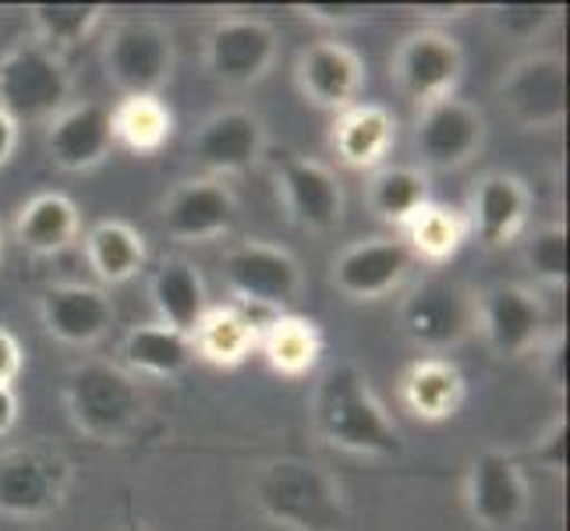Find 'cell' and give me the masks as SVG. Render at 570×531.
I'll list each match as a JSON object with an SVG mask.
<instances>
[{
    "instance_id": "13",
    "label": "cell",
    "mask_w": 570,
    "mask_h": 531,
    "mask_svg": "<svg viewBox=\"0 0 570 531\" xmlns=\"http://www.w3.org/2000/svg\"><path fill=\"white\" fill-rule=\"evenodd\" d=\"M546 302L528 284H493L475 294V330L500 358H524L546 341Z\"/></svg>"
},
{
    "instance_id": "16",
    "label": "cell",
    "mask_w": 570,
    "mask_h": 531,
    "mask_svg": "<svg viewBox=\"0 0 570 531\" xmlns=\"http://www.w3.org/2000/svg\"><path fill=\"white\" fill-rule=\"evenodd\" d=\"M415 266V255L401 238H365L333 255L330 284L347 302H380L401 291Z\"/></svg>"
},
{
    "instance_id": "12",
    "label": "cell",
    "mask_w": 570,
    "mask_h": 531,
    "mask_svg": "<svg viewBox=\"0 0 570 531\" xmlns=\"http://www.w3.org/2000/svg\"><path fill=\"white\" fill-rule=\"evenodd\" d=\"M532 503V489L518 458L507 450H482L471 458L464 475L468 518L482 531H514Z\"/></svg>"
},
{
    "instance_id": "1",
    "label": "cell",
    "mask_w": 570,
    "mask_h": 531,
    "mask_svg": "<svg viewBox=\"0 0 570 531\" xmlns=\"http://www.w3.org/2000/svg\"><path fill=\"white\" fill-rule=\"evenodd\" d=\"M312 425L330 446L355 458H397L404 450L401 429L386 415L376 390L358 365H333L312 393Z\"/></svg>"
},
{
    "instance_id": "42",
    "label": "cell",
    "mask_w": 570,
    "mask_h": 531,
    "mask_svg": "<svg viewBox=\"0 0 570 531\" xmlns=\"http://www.w3.org/2000/svg\"><path fill=\"white\" fill-rule=\"evenodd\" d=\"M18 422V393L14 386H0V436H8Z\"/></svg>"
},
{
    "instance_id": "5",
    "label": "cell",
    "mask_w": 570,
    "mask_h": 531,
    "mask_svg": "<svg viewBox=\"0 0 570 531\" xmlns=\"http://www.w3.org/2000/svg\"><path fill=\"white\" fill-rule=\"evenodd\" d=\"M174 68L178 47L174 32L156 18H125L104 36V75L121 96H160Z\"/></svg>"
},
{
    "instance_id": "44",
    "label": "cell",
    "mask_w": 570,
    "mask_h": 531,
    "mask_svg": "<svg viewBox=\"0 0 570 531\" xmlns=\"http://www.w3.org/2000/svg\"><path fill=\"white\" fill-rule=\"evenodd\" d=\"M125 531H149V528H146V524H128Z\"/></svg>"
},
{
    "instance_id": "8",
    "label": "cell",
    "mask_w": 570,
    "mask_h": 531,
    "mask_svg": "<svg viewBox=\"0 0 570 531\" xmlns=\"http://www.w3.org/2000/svg\"><path fill=\"white\" fill-rule=\"evenodd\" d=\"M503 114L521 131H553L567 117V61L553 50L524 53L497 82Z\"/></svg>"
},
{
    "instance_id": "10",
    "label": "cell",
    "mask_w": 570,
    "mask_h": 531,
    "mask_svg": "<svg viewBox=\"0 0 570 531\" xmlns=\"http://www.w3.org/2000/svg\"><path fill=\"white\" fill-rule=\"evenodd\" d=\"M390 78L415 107L458 96V86L464 78V47L436 26L415 29L393 50Z\"/></svg>"
},
{
    "instance_id": "35",
    "label": "cell",
    "mask_w": 570,
    "mask_h": 531,
    "mask_svg": "<svg viewBox=\"0 0 570 531\" xmlns=\"http://www.w3.org/2000/svg\"><path fill=\"white\" fill-rule=\"evenodd\" d=\"M521 263L542 287H567V227L542 224L521 234Z\"/></svg>"
},
{
    "instance_id": "23",
    "label": "cell",
    "mask_w": 570,
    "mask_h": 531,
    "mask_svg": "<svg viewBox=\"0 0 570 531\" xmlns=\"http://www.w3.org/2000/svg\"><path fill=\"white\" fill-rule=\"evenodd\" d=\"M397 142V117L383 104H355L333 114L330 153L351 170L372 174L386 164V156Z\"/></svg>"
},
{
    "instance_id": "28",
    "label": "cell",
    "mask_w": 570,
    "mask_h": 531,
    "mask_svg": "<svg viewBox=\"0 0 570 531\" xmlns=\"http://www.w3.org/2000/svg\"><path fill=\"white\" fill-rule=\"evenodd\" d=\"M121 362L131 376L174 380L195 362V347L188 333H178L164 323H142L125 333Z\"/></svg>"
},
{
    "instance_id": "30",
    "label": "cell",
    "mask_w": 570,
    "mask_h": 531,
    "mask_svg": "<svg viewBox=\"0 0 570 531\" xmlns=\"http://www.w3.org/2000/svg\"><path fill=\"white\" fill-rule=\"evenodd\" d=\"M259 351L273 372H281L287 380H305L323 358V333L305 316L277 312L259 333Z\"/></svg>"
},
{
    "instance_id": "40",
    "label": "cell",
    "mask_w": 570,
    "mask_h": 531,
    "mask_svg": "<svg viewBox=\"0 0 570 531\" xmlns=\"http://www.w3.org/2000/svg\"><path fill=\"white\" fill-rule=\"evenodd\" d=\"M26 368V351L22 341L14 337L8 326H0V386H14V380Z\"/></svg>"
},
{
    "instance_id": "31",
    "label": "cell",
    "mask_w": 570,
    "mask_h": 531,
    "mask_svg": "<svg viewBox=\"0 0 570 531\" xmlns=\"http://www.w3.org/2000/svg\"><path fill=\"white\" fill-rule=\"evenodd\" d=\"M86 263L104 287L135 281L146 266V238L125 220H100L86 234Z\"/></svg>"
},
{
    "instance_id": "7",
    "label": "cell",
    "mask_w": 570,
    "mask_h": 531,
    "mask_svg": "<svg viewBox=\"0 0 570 531\" xmlns=\"http://www.w3.org/2000/svg\"><path fill=\"white\" fill-rule=\"evenodd\" d=\"M281 57V32L266 18L227 14L216 18L203 39V65L227 89L259 86Z\"/></svg>"
},
{
    "instance_id": "45",
    "label": "cell",
    "mask_w": 570,
    "mask_h": 531,
    "mask_svg": "<svg viewBox=\"0 0 570 531\" xmlns=\"http://www.w3.org/2000/svg\"><path fill=\"white\" fill-rule=\"evenodd\" d=\"M0 255H4V234H0Z\"/></svg>"
},
{
    "instance_id": "19",
    "label": "cell",
    "mask_w": 570,
    "mask_h": 531,
    "mask_svg": "<svg viewBox=\"0 0 570 531\" xmlns=\"http://www.w3.org/2000/svg\"><path fill=\"white\" fill-rule=\"evenodd\" d=\"M468 216V238H475L485 252H500L507 245L521 242L532 216V188L518 174L493 170L471 191Z\"/></svg>"
},
{
    "instance_id": "43",
    "label": "cell",
    "mask_w": 570,
    "mask_h": 531,
    "mask_svg": "<svg viewBox=\"0 0 570 531\" xmlns=\"http://www.w3.org/2000/svg\"><path fill=\"white\" fill-rule=\"evenodd\" d=\"M425 18H461L464 11H471V8H432V4H422L419 8Z\"/></svg>"
},
{
    "instance_id": "29",
    "label": "cell",
    "mask_w": 570,
    "mask_h": 531,
    "mask_svg": "<svg viewBox=\"0 0 570 531\" xmlns=\"http://www.w3.org/2000/svg\"><path fill=\"white\" fill-rule=\"evenodd\" d=\"M365 203L376 220L404 230L411 224V216L432 203L429 174L415 164H383L380 170L368 174Z\"/></svg>"
},
{
    "instance_id": "26",
    "label": "cell",
    "mask_w": 570,
    "mask_h": 531,
    "mask_svg": "<svg viewBox=\"0 0 570 531\" xmlns=\"http://www.w3.org/2000/svg\"><path fill=\"white\" fill-rule=\"evenodd\" d=\"M14 242L32 255H61L78 242L82 213L65 191H39L14 213Z\"/></svg>"
},
{
    "instance_id": "25",
    "label": "cell",
    "mask_w": 570,
    "mask_h": 531,
    "mask_svg": "<svg viewBox=\"0 0 570 531\" xmlns=\"http://www.w3.org/2000/svg\"><path fill=\"white\" fill-rule=\"evenodd\" d=\"M397 393H401V404L419 422L440 425L461 411V404L468 397V383H464V372L450 358L422 354V358H415L401 372Z\"/></svg>"
},
{
    "instance_id": "36",
    "label": "cell",
    "mask_w": 570,
    "mask_h": 531,
    "mask_svg": "<svg viewBox=\"0 0 570 531\" xmlns=\"http://www.w3.org/2000/svg\"><path fill=\"white\" fill-rule=\"evenodd\" d=\"M563 18L560 4H493L485 8V26L503 43H535Z\"/></svg>"
},
{
    "instance_id": "18",
    "label": "cell",
    "mask_w": 570,
    "mask_h": 531,
    "mask_svg": "<svg viewBox=\"0 0 570 531\" xmlns=\"http://www.w3.org/2000/svg\"><path fill=\"white\" fill-rule=\"evenodd\" d=\"M277 191L291 224L305 234H330L344 220V188L330 164L287 156L277 167Z\"/></svg>"
},
{
    "instance_id": "34",
    "label": "cell",
    "mask_w": 570,
    "mask_h": 531,
    "mask_svg": "<svg viewBox=\"0 0 570 531\" xmlns=\"http://www.w3.org/2000/svg\"><path fill=\"white\" fill-rule=\"evenodd\" d=\"M104 4H32L29 26L36 43L50 47L53 53H68L107 22Z\"/></svg>"
},
{
    "instance_id": "37",
    "label": "cell",
    "mask_w": 570,
    "mask_h": 531,
    "mask_svg": "<svg viewBox=\"0 0 570 531\" xmlns=\"http://www.w3.org/2000/svg\"><path fill=\"white\" fill-rule=\"evenodd\" d=\"M567 436H570V425H567V415H557L549 422L539 440L532 446V458L542 471L549 475H567Z\"/></svg>"
},
{
    "instance_id": "6",
    "label": "cell",
    "mask_w": 570,
    "mask_h": 531,
    "mask_svg": "<svg viewBox=\"0 0 570 531\" xmlns=\"http://www.w3.org/2000/svg\"><path fill=\"white\" fill-rule=\"evenodd\" d=\"M401 330L422 354L443 358L475 333V294L450 277L411 284L401 302Z\"/></svg>"
},
{
    "instance_id": "24",
    "label": "cell",
    "mask_w": 570,
    "mask_h": 531,
    "mask_svg": "<svg viewBox=\"0 0 570 531\" xmlns=\"http://www.w3.org/2000/svg\"><path fill=\"white\" fill-rule=\"evenodd\" d=\"M269 316L277 312L245 308V305H209L199 326L191 330L195 358H203L216 368H238L252 358V351H259V333Z\"/></svg>"
},
{
    "instance_id": "32",
    "label": "cell",
    "mask_w": 570,
    "mask_h": 531,
    "mask_svg": "<svg viewBox=\"0 0 570 531\" xmlns=\"http://www.w3.org/2000/svg\"><path fill=\"white\" fill-rule=\"evenodd\" d=\"M114 146H125L128 153L153 156L160 153L174 135V114L160 96H121L110 107Z\"/></svg>"
},
{
    "instance_id": "38",
    "label": "cell",
    "mask_w": 570,
    "mask_h": 531,
    "mask_svg": "<svg viewBox=\"0 0 570 531\" xmlns=\"http://www.w3.org/2000/svg\"><path fill=\"white\" fill-rule=\"evenodd\" d=\"M294 11H298L305 22L326 26V29L362 26V22H368V14H372V8H365V4H298Z\"/></svg>"
},
{
    "instance_id": "17",
    "label": "cell",
    "mask_w": 570,
    "mask_h": 531,
    "mask_svg": "<svg viewBox=\"0 0 570 531\" xmlns=\"http://www.w3.org/2000/svg\"><path fill=\"white\" fill-rule=\"evenodd\" d=\"M266 153V121L248 107H224L209 114L191 135V156L209 177L248 174Z\"/></svg>"
},
{
    "instance_id": "20",
    "label": "cell",
    "mask_w": 570,
    "mask_h": 531,
    "mask_svg": "<svg viewBox=\"0 0 570 531\" xmlns=\"http://www.w3.org/2000/svg\"><path fill=\"white\" fill-rule=\"evenodd\" d=\"M294 82L312 107L341 114L358 104L365 86V61L337 39H316L298 53Z\"/></svg>"
},
{
    "instance_id": "11",
    "label": "cell",
    "mask_w": 570,
    "mask_h": 531,
    "mask_svg": "<svg viewBox=\"0 0 570 531\" xmlns=\"http://www.w3.org/2000/svg\"><path fill=\"white\" fill-rule=\"evenodd\" d=\"M71 489V461L53 446L11 450L0 461V514L39 521L61 510Z\"/></svg>"
},
{
    "instance_id": "3",
    "label": "cell",
    "mask_w": 570,
    "mask_h": 531,
    "mask_svg": "<svg viewBox=\"0 0 570 531\" xmlns=\"http://www.w3.org/2000/svg\"><path fill=\"white\" fill-rule=\"evenodd\" d=\"M71 425L92 443H125L146 411L139 376L114 362L78 365L65 386Z\"/></svg>"
},
{
    "instance_id": "27",
    "label": "cell",
    "mask_w": 570,
    "mask_h": 531,
    "mask_svg": "<svg viewBox=\"0 0 570 531\" xmlns=\"http://www.w3.org/2000/svg\"><path fill=\"white\" fill-rule=\"evenodd\" d=\"M149 298L156 308V323L188 333V337L209 308L203 273L188 259H164L156 266L149 277Z\"/></svg>"
},
{
    "instance_id": "22",
    "label": "cell",
    "mask_w": 570,
    "mask_h": 531,
    "mask_svg": "<svg viewBox=\"0 0 570 531\" xmlns=\"http://www.w3.org/2000/svg\"><path fill=\"white\" fill-rule=\"evenodd\" d=\"M39 323L57 344L92 347L114 326V302L104 287L92 284H53L39 298Z\"/></svg>"
},
{
    "instance_id": "2",
    "label": "cell",
    "mask_w": 570,
    "mask_h": 531,
    "mask_svg": "<svg viewBox=\"0 0 570 531\" xmlns=\"http://www.w3.org/2000/svg\"><path fill=\"white\" fill-rule=\"evenodd\" d=\"M252 500L263 518L287 531H341L347 524L341 482L305 458L263 464L252 479Z\"/></svg>"
},
{
    "instance_id": "41",
    "label": "cell",
    "mask_w": 570,
    "mask_h": 531,
    "mask_svg": "<svg viewBox=\"0 0 570 531\" xmlns=\"http://www.w3.org/2000/svg\"><path fill=\"white\" fill-rule=\"evenodd\" d=\"M18 153V125L0 110V167H8Z\"/></svg>"
},
{
    "instance_id": "4",
    "label": "cell",
    "mask_w": 570,
    "mask_h": 531,
    "mask_svg": "<svg viewBox=\"0 0 570 531\" xmlns=\"http://www.w3.org/2000/svg\"><path fill=\"white\" fill-rule=\"evenodd\" d=\"M71 71L61 53L22 39L0 57V110L22 125H50L71 104Z\"/></svg>"
},
{
    "instance_id": "9",
    "label": "cell",
    "mask_w": 570,
    "mask_h": 531,
    "mask_svg": "<svg viewBox=\"0 0 570 531\" xmlns=\"http://www.w3.org/2000/svg\"><path fill=\"white\" fill-rule=\"evenodd\" d=\"M224 284L234 302L259 312H284L302 298L305 269L294 255L269 242H242L234 245L224 263Z\"/></svg>"
},
{
    "instance_id": "39",
    "label": "cell",
    "mask_w": 570,
    "mask_h": 531,
    "mask_svg": "<svg viewBox=\"0 0 570 531\" xmlns=\"http://www.w3.org/2000/svg\"><path fill=\"white\" fill-rule=\"evenodd\" d=\"M539 351H542L546 383L553 386L557 393H563L567 390V330L546 333V341L539 344Z\"/></svg>"
},
{
    "instance_id": "33",
    "label": "cell",
    "mask_w": 570,
    "mask_h": 531,
    "mask_svg": "<svg viewBox=\"0 0 570 531\" xmlns=\"http://www.w3.org/2000/svg\"><path fill=\"white\" fill-rule=\"evenodd\" d=\"M401 242L415 255V263L446 266L468 245V216L454 206L429 203L411 216V224L401 230Z\"/></svg>"
},
{
    "instance_id": "21",
    "label": "cell",
    "mask_w": 570,
    "mask_h": 531,
    "mask_svg": "<svg viewBox=\"0 0 570 531\" xmlns=\"http://www.w3.org/2000/svg\"><path fill=\"white\" fill-rule=\"evenodd\" d=\"M47 156L53 167L68 174H89L100 167L114 149V128H110V107L92 100H71L61 114L47 125L43 135Z\"/></svg>"
},
{
    "instance_id": "15",
    "label": "cell",
    "mask_w": 570,
    "mask_h": 531,
    "mask_svg": "<svg viewBox=\"0 0 570 531\" xmlns=\"http://www.w3.org/2000/svg\"><path fill=\"white\" fill-rule=\"evenodd\" d=\"M238 224V195L220 177H188L160 206V227L178 245H206L227 238Z\"/></svg>"
},
{
    "instance_id": "14",
    "label": "cell",
    "mask_w": 570,
    "mask_h": 531,
    "mask_svg": "<svg viewBox=\"0 0 570 531\" xmlns=\"http://www.w3.org/2000/svg\"><path fill=\"white\" fill-rule=\"evenodd\" d=\"M485 114L461 96H446L415 117V153L422 170H461L485 149Z\"/></svg>"
}]
</instances>
